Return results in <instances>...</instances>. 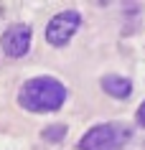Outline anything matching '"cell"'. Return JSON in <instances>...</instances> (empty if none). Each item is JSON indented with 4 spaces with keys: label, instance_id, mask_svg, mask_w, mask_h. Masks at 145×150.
I'll return each mask as SVG.
<instances>
[{
    "label": "cell",
    "instance_id": "3",
    "mask_svg": "<svg viewBox=\"0 0 145 150\" xmlns=\"http://www.w3.org/2000/svg\"><path fill=\"white\" fill-rule=\"evenodd\" d=\"M81 25V16L76 13V10H61L59 16H54L51 21H48L46 25V41L51 43V46H66L69 41H71V36L76 31H79Z\"/></svg>",
    "mask_w": 145,
    "mask_h": 150
},
{
    "label": "cell",
    "instance_id": "4",
    "mask_svg": "<svg viewBox=\"0 0 145 150\" xmlns=\"http://www.w3.org/2000/svg\"><path fill=\"white\" fill-rule=\"evenodd\" d=\"M0 48L10 59L25 56L28 48H31V28L25 23H16V25H10V28H5V33L0 36Z\"/></svg>",
    "mask_w": 145,
    "mask_h": 150
},
{
    "label": "cell",
    "instance_id": "1",
    "mask_svg": "<svg viewBox=\"0 0 145 150\" xmlns=\"http://www.w3.org/2000/svg\"><path fill=\"white\" fill-rule=\"evenodd\" d=\"M18 102L28 112H56L66 102V87L54 76H33L21 87Z\"/></svg>",
    "mask_w": 145,
    "mask_h": 150
},
{
    "label": "cell",
    "instance_id": "5",
    "mask_svg": "<svg viewBox=\"0 0 145 150\" xmlns=\"http://www.w3.org/2000/svg\"><path fill=\"white\" fill-rule=\"evenodd\" d=\"M102 89L115 99H125L132 94V81L120 74H107V76H102Z\"/></svg>",
    "mask_w": 145,
    "mask_h": 150
},
{
    "label": "cell",
    "instance_id": "2",
    "mask_svg": "<svg viewBox=\"0 0 145 150\" xmlns=\"http://www.w3.org/2000/svg\"><path fill=\"white\" fill-rule=\"evenodd\" d=\"M132 137V130L122 122H102L81 135L79 150H120Z\"/></svg>",
    "mask_w": 145,
    "mask_h": 150
},
{
    "label": "cell",
    "instance_id": "7",
    "mask_svg": "<svg viewBox=\"0 0 145 150\" xmlns=\"http://www.w3.org/2000/svg\"><path fill=\"white\" fill-rule=\"evenodd\" d=\"M137 122H140V125L145 127V102L140 104V110H137Z\"/></svg>",
    "mask_w": 145,
    "mask_h": 150
},
{
    "label": "cell",
    "instance_id": "6",
    "mask_svg": "<svg viewBox=\"0 0 145 150\" xmlns=\"http://www.w3.org/2000/svg\"><path fill=\"white\" fill-rule=\"evenodd\" d=\"M64 137H66V125H51L43 130V140H48V142H59Z\"/></svg>",
    "mask_w": 145,
    "mask_h": 150
}]
</instances>
